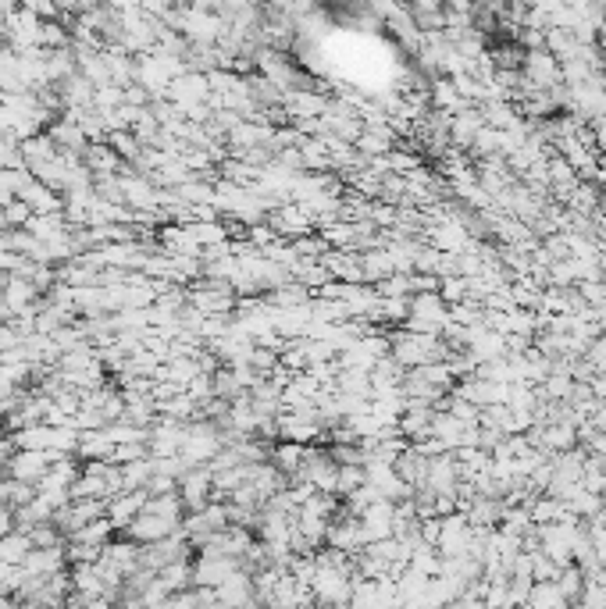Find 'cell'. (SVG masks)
Segmentation results:
<instances>
[{
  "label": "cell",
  "instance_id": "cell-3",
  "mask_svg": "<svg viewBox=\"0 0 606 609\" xmlns=\"http://www.w3.org/2000/svg\"><path fill=\"white\" fill-rule=\"evenodd\" d=\"M147 492H122V496H115L111 503H107V520L115 524V531H125L132 524V520L140 517L143 513V506H147Z\"/></svg>",
  "mask_w": 606,
  "mask_h": 609
},
{
  "label": "cell",
  "instance_id": "cell-9",
  "mask_svg": "<svg viewBox=\"0 0 606 609\" xmlns=\"http://www.w3.org/2000/svg\"><path fill=\"white\" fill-rule=\"evenodd\" d=\"M0 104H4V93H0Z\"/></svg>",
  "mask_w": 606,
  "mask_h": 609
},
{
  "label": "cell",
  "instance_id": "cell-2",
  "mask_svg": "<svg viewBox=\"0 0 606 609\" xmlns=\"http://www.w3.org/2000/svg\"><path fill=\"white\" fill-rule=\"evenodd\" d=\"M482 129H485V118H482V111H478V107H464V111H457L450 118V143H453V150H471Z\"/></svg>",
  "mask_w": 606,
  "mask_h": 609
},
{
  "label": "cell",
  "instance_id": "cell-8",
  "mask_svg": "<svg viewBox=\"0 0 606 609\" xmlns=\"http://www.w3.org/2000/svg\"><path fill=\"white\" fill-rule=\"evenodd\" d=\"M318 609H346V606H318Z\"/></svg>",
  "mask_w": 606,
  "mask_h": 609
},
{
  "label": "cell",
  "instance_id": "cell-6",
  "mask_svg": "<svg viewBox=\"0 0 606 609\" xmlns=\"http://www.w3.org/2000/svg\"><path fill=\"white\" fill-rule=\"evenodd\" d=\"M585 581H589V577H585L582 570L574 567V563H571V567H564V570H560V574H557V588H560V595H564V599H567V606H574V602L582 599Z\"/></svg>",
  "mask_w": 606,
  "mask_h": 609
},
{
  "label": "cell",
  "instance_id": "cell-1",
  "mask_svg": "<svg viewBox=\"0 0 606 609\" xmlns=\"http://www.w3.org/2000/svg\"><path fill=\"white\" fill-rule=\"evenodd\" d=\"M68 570V553L65 545H50V549H33V553L25 556L22 563V574L29 581H47V577H58Z\"/></svg>",
  "mask_w": 606,
  "mask_h": 609
},
{
  "label": "cell",
  "instance_id": "cell-7",
  "mask_svg": "<svg viewBox=\"0 0 606 609\" xmlns=\"http://www.w3.org/2000/svg\"><path fill=\"white\" fill-rule=\"evenodd\" d=\"M357 488H364V467H339L336 474V496L350 499Z\"/></svg>",
  "mask_w": 606,
  "mask_h": 609
},
{
  "label": "cell",
  "instance_id": "cell-4",
  "mask_svg": "<svg viewBox=\"0 0 606 609\" xmlns=\"http://www.w3.org/2000/svg\"><path fill=\"white\" fill-rule=\"evenodd\" d=\"M393 275H396V268H393V257H389V250L375 246V250L361 253V278H364V282L382 285L385 278H393Z\"/></svg>",
  "mask_w": 606,
  "mask_h": 609
},
{
  "label": "cell",
  "instance_id": "cell-5",
  "mask_svg": "<svg viewBox=\"0 0 606 609\" xmlns=\"http://www.w3.org/2000/svg\"><path fill=\"white\" fill-rule=\"evenodd\" d=\"M33 553V538L25 531H11V535L0 538V563H11V567H22L25 556Z\"/></svg>",
  "mask_w": 606,
  "mask_h": 609
}]
</instances>
